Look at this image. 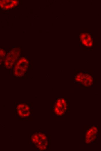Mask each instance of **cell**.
<instances>
[{
	"label": "cell",
	"mask_w": 101,
	"mask_h": 151,
	"mask_svg": "<svg viewBox=\"0 0 101 151\" xmlns=\"http://www.w3.org/2000/svg\"><path fill=\"white\" fill-rule=\"evenodd\" d=\"M29 65V61L26 58H21L15 65L14 74L17 77L23 76L26 72Z\"/></svg>",
	"instance_id": "cell-1"
},
{
	"label": "cell",
	"mask_w": 101,
	"mask_h": 151,
	"mask_svg": "<svg viewBox=\"0 0 101 151\" xmlns=\"http://www.w3.org/2000/svg\"><path fill=\"white\" fill-rule=\"evenodd\" d=\"M20 54L19 48H15L11 50L7 55L4 61V65L7 69L12 68Z\"/></svg>",
	"instance_id": "cell-2"
},
{
	"label": "cell",
	"mask_w": 101,
	"mask_h": 151,
	"mask_svg": "<svg viewBox=\"0 0 101 151\" xmlns=\"http://www.w3.org/2000/svg\"><path fill=\"white\" fill-rule=\"evenodd\" d=\"M67 105L65 100L63 98H59L55 102L54 107V111L55 114L58 113L59 116L63 115L67 110Z\"/></svg>",
	"instance_id": "cell-3"
},
{
	"label": "cell",
	"mask_w": 101,
	"mask_h": 151,
	"mask_svg": "<svg viewBox=\"0 0 101 151\" xmlns=\"http://www.w3.org/2000/svg\"><path fill=\"white\" fill-rule=\"evenodd\" d=\"M75 80L86 87L91 85L93 82L92 76L89 74L80 73L75 77Z\"/></svg>",
	"instance_id": "cell-4"
},
{
	"label": "cell",
	"mask_w": 101,
	"mask_h": 151,
	"mask_svg": "<svg viewBox=\"0 0 101 151\" xmlns=\"http://www.w3.org/2000/svg\"><path fill=\"white\" fill-rule=\"evenodd\" d=\"M98 132L97 128L92 126L86 131L85 137V141L87 143H90L96 139Z\"/></svg>",
	"instance_id": "cell-5"
},
{
	"label": "cell",
	"mask_w": 101,
	"mask_h": 151,
	"mask_svg": "<svg viewBox=\"0 0 101 151\" xmlns=\"http://www.w3.org/2000/svg\"><path fill=\"white\" fill-rule=\"evenodd\" d=\"M80 39L82 44L88 47H91L93 44L92 37L87 33H82L80 35Z\"/></svg>",
	"instance_id": "cell-6"
},
{
	"label": "cell",
	"mask_w": 101,
	"mask_h": 151,
	"mask_svg": "<svg viewBox=\"0 0 101 151\" xmlns=\"http://www.w3.org/2000/svg\"><path fill=\"white\" fill-rule=\"evenodd\" d=\"M18 3L16 0H1L0 6L3 9H8L16 6Z\"/></svg>",
	"instance_id": "cell-7"
},
{
	"label": "cell",
	"mask_w": 101,
	"mask_h": 151,
	"mask_svg": "<svg viewBox=\"0 0 101 151\" xmlns=\"http://www.w3.org/2000/svg\"><path fill=\"white\" fill-rule=\"evenodd\" d=\"M5 52L4 50L1 49L0 56L1 57L4 56L5 55Z\"/></svg>",
	"instance_id": "cell-8"
},
{
	"label": "cell",
	"mask_w": 101,
	"mask_h": 151,
	"mask_svg": "<svg viewBox=\"0 0 101 151\" xmlns=\"http://www.w3.org/2000/svg\"><path fill=\"white\" fill-rule=\"evenodd\" d=\"M26 114V116L27 117H28L29 116V115H30V114Z\"/></svg>",
	"instance_id": "cell-9"
}]
</instances>
